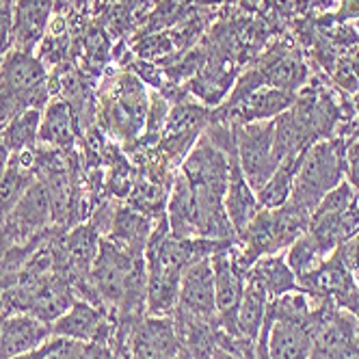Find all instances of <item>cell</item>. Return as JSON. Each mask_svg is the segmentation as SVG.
Returning <instances> with one entry per match:
<instances>
[{"mask_svg": "<svg viewBox=\"0 0 359 359\" xmlns=\"http://www.w3.org/2000/svg\"><path fill=\"white\" fill-rule=\"evenodd\" d=\"M344 154L338 143H316L303 151L290 201L314 215L320 199L342 182Z\"/></svg>", "mask_w": 359, "mask_h": 359, "instance_id": "obj_1", "label": "cell"}, {"mask_svg": "<svg viewBox=\"0 0 359 359\" xmlns=\"http://www.w3.org/2000/svg\"><path fill=\"white\" fill-rule=\"evenodd\" d=\"M273 128L275 123H266V126L245 123L234 133L238 163L253 191H260L279 167L273 154Z\"/></svg>", "mask_w": 359, "mask_h": 359, "instance_id": "obj_2", "label": "cell"}, {"mask_svg": "<svg viewBox=\"0 0 359 359\" xmlns=\"http://www.w3.org/2000/svg\"><path fill=\"white\" fill-rule=\"evenodd\" d=\"M236 245V243H234ZM232 245V247H234ZM232 247L217 251L210 262L215 269V299H217V325L232 338L238 336L236 314L245 294L247 275L236 266L232 258Z\"/></svg>", "mask_w": 359, "mask_h": 359, "instance_id": "obj_3", "label": "cell"}, {"mask_svg": "<svg viewBox=\"0 0 359 359\" xmlns=\"http://www.w3.org/2000/svg\"><path fill=\"white\" fill-rule=\"evenodd\" d=\"M53 215V195L41 182H33L15 208L0 223V232L11 245H29Z\"/></svg>", "mask_w": 359, "mask_h": 359, "instance_id": "obj_4", "label": "cell"}, {"mask_svg": "<svg viewBox=\"0 0 359 359\" xmlns=\"http://www.w3.org/2000/svg\"><path fill=\"white\" fill-rule=\"evenodd\" d=\"M184 177L195 193V197H219L225 199L229 180V158L219 145L208 139H201L184 163Z\"/></svg>", "mask_w": 359, "mask_h": 359, "instance_id": "obj_5", "label": "cell"}, {"mask_svg": "<svg viewBox=\"0 0 359 359\" xmlns=\"http://www.w3.org/2000/svg\"><path fill=\"white\" fill-rule=\"evenodd\" d=\"M46 69L31 53H7L0 63V91L24 97L31 109H39L48 100V89L43 85Z\"/></svg>", "mask_w": 359, "mask_h": 359, "instance_id": "obj_6", "label": "cell"}, {"mask_svg": "<svg viewBox=\"0 0 359 359\" xmlns=\"http://www.w3.org/2000/svg\"><path fill=\"white\" fill-rule=\"evenodd\" d=\"M180 338L171 316H143L128 336V359H175Z\"/></svg>", "mask_w": 359, "mask_h": 359, "instance_id": "obj_7", "label": "cell"}, {"mask_svg": "<svg viewBox=\"0 0 359 359\" xmlns=\"http://www.w3.org/2000/svg\"><path fill=\"white\" fill-rule=\"evenodd\" d=\"M175 310L201 320H217L215 269L210 258L191 264L180 284V301Z\"/></svg>", "mask_w": 359, "mask_h": 359, "instance_id": "obj_8", "label": "cell"}, {"mask_svg": "<svg viewBox=\"0 0 359 359\" xmlns=\"http://www.w3.org/2000/svg\"><path fill=\"white\" fill-rule=\"evenodd\" d=\"M50 338H53L50 325L31 314L15 312L0 316V359L31 353L43 346Z\"/></svg>", "mask_w": 359, "mask_h": 359, "instance_id": "obj_9", "label": "cell"}, {"mask_svg": "<svg viewBox=\"0 0 359 359\" xmlns=\"http://www.w3.org/2000/svg\"><path fill=\"white\" fill-rule=\"evenodd\" d=\"M266 348L271 359H310L314 351L312 331L288 320H275L269 310L264 318Z\"/></svg>", "mask_w": 359, "mask_h": 359, "instance_id": "obj_10", "label": "cell"}, {"mask_svg": "<svg viewBox=\"0 0 359 359\" xmlns=\"http://www.w3.org/2000/svg\"><path fill=\"white\" fill-rule=\"evenodd\" d=\"M229 180H227V191H225V212L229 223L234 225L236 234L245 232V227L253 221V217L260 212L258 197L253 195V189L249 187L247 177L241 169L238 154H236V143L229 154Z\"/></svg>", "mask_w": 359, "mask_h": 359, "instance_id": "obj_11", "label": "cell"}, {"mask_svg": "<svg viewBox=\"0 0 359 359\" xmlns=\"http://www.w3.org/2000/svg\"><path fill=\"white\" fill-rule=\"evenodd\" d=\"M55 0H18L13 7V46L31 53L43 37Z\"/></svg>", "mask_w": 359, "mask_h": 359, "instance_id": "obj_12", "label": "cell"}, {"mask_svg": "<svg viewBox=\"0 0 359 359\" xmlns=\"http://www.w3.org/2000/svg\"><path fill=\"white\" fill-rule=\"evenodd\" d=\"M169 232L175 238H197V199L184 173L175 180L167 210Z\"/></svg>", "mask_w": 359, "mask_h": 359, "instance_id": "obj_13", "label": "cell"}, {"mask_svg": "<svg viewBox=\"0 0 359 359\" xmlns=\"http://www.w3.org/2000/svg\"><path fill=\"white\" fill-rule=\"evenodd\" d=\"M247 279L262 286L271 299H277L286 292L299 290L294 273L290 271L288 262L284 260V255H277V253L264 255V258H260L258 262H255L247 271Z\"/></svg>", "mask_w": 359, "mask_h": 359, "instance_id": "obj_14", "label": "cell"}, {"mask_svg": "<svg viewBox=\"0 0 359 359\" xmlns=\"http://www.w3.org/2000/svg\"><path fill=\"white\" fill-rule=\"evenodd\" d=\"M269 303H271V297L266 294V290L255 284V281L247 279L245 294H243L238 314H236V325H238V336L241 338L258 342L260 331L264 327Z\"/></svg>", "mask_w": 359, "mask_h": 359, "instance_id": "obj_15", "label": "cell"}, {"mask_svg": "<svg viewBox=\"0 0 359 359\" xmlns=\"http://www.w3.org/2000/svg\"><path fill=\"white\" fill-rule=\"evenodd\" d=\"M109 229H111L109 241L113 245H117L123 251L145 255V247H147L151 229H149V221L143 215L123 208L113 217Z\"/></svg>", "mask_w": 359, "mask_h": 359, "instance_id": "obj_16", "label": "cell"}, {"mask_svg": "<svg viewBox=\"0 0 359 359\" xmlns=\"http://www.w3.org/2000/svg\"><path fill=\"white\" fill-rule=\"evenodd\" d=\"M271 221H273V236H275L277 251H281L284 247H290L294 241H299L303 234H307L312 212L288 199L284 206L271 210Z\"/></svg>", "mask_w": 359, "mask_h": 359, "instance_id": "obj_17", "label": "cell"}, {"mask_svg": "<svg viewBox=\"0 0 359 359\" xmlns=\"http://www.w3.org/2000/svg\"><path fill=\"white\" fill-rule=\"evenodd\" d=\"M294 104V95L284 89H269V91H255L247 95L238 109H236V119L241 123H251L258 119L273 117L281 111H286L288 107Z\"/></svg>", "mask_w": 359, "mask_h": 359, "instance_id": "obj_18", "label": "cell"}, {"mask_svg": "<svg viewBox=\"0 0 359 359\" xmlns=\"http://www.w3.org/2000/svg\"><path fill=\"white\" fill-rule=\"evenodd\" d=\"M76 139V119L72 109L63 100H55L41 115L39 126V141L50 145L69 147Z\"/></svg>", "mask_w": 359, "mask_h": 359, "instance_id": "obj_19", "label": "cell"}, {"mask_svg": "<svg viewBox=\"0 0 359 359\" xmlns=\"http://www.w3.org/2000/svg\"><path fill=\"white\" fill-rule=\"evenodd\" d=\"M301 158H303V154L301 156H294V158L279 163V167L275 169L271 180L258 191V195H255L258 197V203H260V210H275L279 206H284V203L290 199Z\"/></svg>", "mask_w": 359, "mask_h": 359, "instance_id": "obj_20", "label": "cell"}, {"mask_svg": "<svg viewBox=\"0 0 359 359\" xmlns=\"http://www.w3.org/2000/svg\"><path fill=\"white\" fill-rule=\"evenodd\" d=\"M39 126H41L39 109L24 111L7 123L5 130H0V143L9 149V154L27 151L33 147L35 141H39Z\"/></svg>", "mask_w": 359, "mask_h": 359, "instance_id": "obj_21", "label": "cell"}, {"mask_svg": "<svg viewBox=\"0 0 359 359\" xmlns=\"http://www.w3.org/2000/svg\"><path fill=\"white\" fill-rule=\"evenodd\" d=\"M323 253L318 251L316 243L310 238V234H303L299 241H294L290 245V251L286 255V262L290 266V271L294 273V277H301L305 273H310L312 269H316L323 262Z\"/></svg>", "mask_w": 359, "mask_h": 359, "instance_id": "obj_22", "label": "cell"}, {"mask_svg": "<svg viewBox=\"0 0 359 359\" xmlns=\"http://www.w3.org/2000/svg\"><path fill=\"white\" fill-rule=\"evenodd\" d=\"M264 81L279 89H292L303 81V65L297 59H279V63L266 72Z\"/></svg>", "mask_w": 359, "mask_h": 359, "instance_id": "obj_23", "label": "cell"}, {"mask_svg": "<svg viewBox=\"0 0 359 359\" xmlns=\"http://www.w3.org/2000/svg\"><path fill=\"white\" fill-rule=\"evenodd\" d=\"M13 46V7L7 0H0V57Z\"/></svg>", "mask_w": 359, "mask_h": 359, "instance_id": "obj_24", "label": "cell"}, {"mask_svg": "<svg viewBox=\"0 0 359 359\" xmlns=\"http://www.w3.org/2000/svg\"><path fill=\"white\" fill-rule=\"evenodd\" d=\"M336 251L342 255V260L351 269V273L359 279V232L351 241H346L344 245H340Z\"/></svg>", "mask_w": 359, "mask_h": 359, "instance_id": "obj_25", "label": "cell"}, {"mask_svg": "<svg viewBox=\"0 0 359 359\" xmlns=\"http://www.w3.org/2000/svg\"><path fill=\"white\" fill-rule=\"evenodd\" d=\"M346 173H348V184L359 193V141L357 143H351L348 149H346Z\"/></svg>", "mask_w": 359, "mask_h": 359, "instance_id": "obj_26", "label": "cell"}, {"mask_svg": "<svg viewBox=\"0 0 359 359\" xmlns=\"http://www.w3.org/2000/svg\"><path fill=\"white\" fill-rule=\"evenodd\" d=\"M9 149L0 143V180H3V175H5V171H7V165H9Z\"/></svg>", "mask_w": 359, "mask_h": 359, "instance_id": "obj_27", "label": "cell"}, {"mask_svg": "<svg viewBox=\"0 0 359 359\" xmlns=\"http://www.w3.org/2000/svg\"><path fill=\"white\" fill-rule=\"evenodd\" d=\"M0 130H3V128H0Z\"/></svg>", "mask_w": 359, "mask_h": 359, "instance_id": "obj_28", "label": "cell"}, {"mask_svg": "<svg viewBox=\"0 0 359 359\" xmlns=\"http://www.w3.org/2000/svg\"><path fill=\"white\" fill-rule=\"evenodd\" d=\"M0 316H3V314H0Z\"/></svg>", "mask_w": 359, "mask_h": 359, "instance_id": "obj_29", "label": "cell"}]
</instances>
